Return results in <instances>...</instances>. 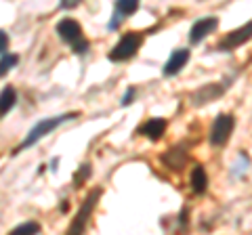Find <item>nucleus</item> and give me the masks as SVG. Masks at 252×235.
<instances>
[{
	"instance_id": "f257e3e1",
	"label": "nucleus",
	"mask_w": 252,
	"mask_h": 235,
	"mask_svg": "<svg viewBox=\"0 0 252 235\" xmlns=\"http://www.w3.org/2000/svg\"><path fill=\"white\" fill-rule=\"evenodd\" d=\"M78 114H63V116H57V118H46V120H42V122H38L34 128L30 130V135L23 139V143L17 147V149H15V153L17 151H21V149H26V147H32L34 143H38V141H40L42 137H46L49 135L51 130H55L57 126H61L63 122H67V120H74Z\"/></svg>"
},
{
	"instance_id": "f03ea898",
	"label": "nucleus",
	"mask_w": 252,
	"mask_h": 235,
	"mask_svg": "<svg viewBox=\"0 0 252 235\" xmlns=\"http://www.w3.org/2000/svg\"><path fill=\"white\" fill-rule=\"evenodd\" d=\"M141 42H143V36H141V34H137V32L124 34L120 40L116 42L114 49L109 51V59H112V61H126V59L135 57Z\"/></svg>"
},
{
	"instance_id": "7ed1b4c3",
	"label": "nucleus",
	"mask_w": 252,
	"mask_h": 235,
	"mask_svg": "<svg viewBox=\"0 0 252 235\" xmlns=\"http://www.w3.org/2000/svg\"><path fill=\"white\" fill-rule=\"evenodd\" d=\"M233 126H235L233 116H229V114H219L215 118V122H212V128H210V135H208L210 145H215V147L225 145L227 141H229V137H231Z\"/></svg>"
},
{
	"instance_id": "20e7f679",
	"label": "nucleus",
	"mask_w": 252,
	"mask_h": 235,
	"mask_svg": "<svg viewBox=\"0 0 252 235\" xmlns=\"http://www.w3.org/2000/svg\"><path fill=\"white\" fill-rule=\"evenodd\" d=\"M99 198H101V189H94V191H91L89 195H86V200H84V204H82L80 212L76 214V221L72 223V227H69V233H82V231L86 229L89 216H91V212L94 210V206H97Z\"/></svg>"
},
{
	"instance_id": "39448f33",
	"label": "nucleus",
	"mask_w": 252,
	"mask_h": 235,
	"mask_svg": "<svg viewBox=\"0 0 252 235\" xmlns=\"http://www.w3.org/2000/svg\"><path fill=\"white\" fill-rule=\"evenodd\" d=\"M250 38H252V21H248L246 26H242L238 29H233V32H229L227 36H223L219 40L217 49L219 51H233V49H238V46L246 44Z\"/></svg>"
},
{
	"instance_id": "423d86ee",
	"label": "nucleus",
	"mask_w": 252,
	"mask_h": 235,
	"mask_svg": "<svg viewBox=\"0 0 252 235\" xmlns=\"http://www.w3.org/2000/svg\"><path fill=\"white\" fill-rule=\"evenodd\" d=\"M217 26H219L217 17H204L200 21H195L191 26V32H189V42H191V44H200L210 32H215Z\"/></svg>"
},
{
	"instance_id": "0eeeda50",
	"label": "nucleus",
	"mask_w": 252,
	"mask_h": 235,
	"mask_svg": "<svg viewBox=\"0 0 252 235\" xmlns=\"http://www.w3.org/2000/svg\"><path fill=\"white\" fill-rule=\"evenodd\" d=\"M223 92H225V88L220 84H206V86H202L200 90L193 92L191 103L198 105V107L200 105H206V103H210V101L220 99V97H223Z\"/></svg>"
},
{
	"instance_id": "6e6552de",
	"label": "nucleus",
	"mask_w": 252,
	"mask_h": 235,
	"mask_svg": "<svg viewBox=\"0 0 252 235\" xmlns=\"http://www.w3.org/2000/svg\"><path fill=\"white\" fill-rule=\"evenodd\" d=\"M189 61V49H177L164 65V76H177Z\"/></svg>"
},
{
	"instance_id": "1a4fd4ad",
	"label": "nucleus",
	"mask_w": 252,
	"mask_h": 235,
	"mask_svg": "<svg viewBox=\"0 0 252 235\" xmlns=\"http://www.w3.org/2000/svg\"><path fill=\"white\" fill-rule=\"evenodd\" d=\"M57 32H59V36L63 38V40L72 44V42L82 38V26L76 19H63V21H59Z\"/></svg>"
},
{
	"instance_id": "9d476101",
	"label": "nucleus",
	"mask_w": 252,
	"mask_h": 235,
	"mask_svg": "<svg viewBox=\"0 0 252 235\" xmlns=\"http://www.w3.org/2000/svg\"><path fill=\"white\" fill-rule=\"evenodd\" d=\"M141 135H145L149 141H160L166 132V120H160V118H154V120H147L143 126L139 128Z\"/></svg>"
},
{
	"instance_id": "9b49d317",
	"label": "nucleus",
	"mask_w": 252,
	"mask_h": 235,
	"mask_svg": "<svg viewBox=\"0 0 252 235\" xmlns=\"http://www.w3.org/2000/svg\"><path fill=\"white\" fill-rule=\"evenodd\" d=\"M162 160L172 170H183L187 164V153H185V149H181V147H170V149L162 155Z\"/></svg>"
},
{
	"instance_id": "f8f14e48",
	"label": "nucleus",
	"mask_w": 252,
	"mask_h": 235,
	"mask_svg": "<svg viewBox=\"0 0 252 235\" xmlns=\"http://www.w3.org/2000/svg\"><path fill=\"white\" fill-rule=\"evenodd\" d=\"M15 103H17V92H15L13 86L2 88V92H0V118L9 114L11 109L15 107Z\"/></svg>"
},
{
	"instance_id": "ddd939ff",
	"label": "nucleus",
	"mask_w": 252,
	"mask_h": 235,
	"mask_svg": "<svg viewBox=\"0 0 252 235\" xmlns=\"http://www.w3.org/2000/svg\"><path fill=\"white\" fill-rule=\"evenodd\" d=\"M208 187V176H206V170L202 166H195L191 172V189L193 193H204Z\"/></svg>"
},
{
	"instance_id": "4468645a",
	"label": "nucleus",
	"mask_w": 252,
	"mask_h": 235,
	"mask_svg": "<svg viewBox=\"0 0 252 235\" xmlns=\"http://www.w3.org/2000/svg\"><path fill=\"white\" fill-rule=\"evenodd\" d=\"M139 9V0H118L116 2V13H120L122 17H128Z\"/></svg>"
},
{
	"instance_id": "2eb2a0df",
	"label": "nucleus",
	"mask_w": 252,
	"mask_h": 235,
	"mask_svg": "<svg viewBox=\"0 0 252 235\" xmlns=\"http://www.w3.org/2000/svg\"><path fill=\"white\" fill-rule=\"evenodd\" d=\"M17 61H19L17 55H4V57L0 59V76H4L9 69H13L17 65Z\"/></svg>"
},
{
	"instance_id": "dca6fc26",
	"label": "nucleus",
	"mask_w": 252,
	"mask_h": 235,
	"mask_svg": "<svg viewBox=\"0 0 252 235\" xmlns=\"http://www.w3.org/2000/svg\"><path fill=\"white\" fill-rule=\"evenodd\" d=\"M21 233H40V225L38 223H23L19 227H15L11 235H21Z\"/></svg>"
},
{
	"instance_id": "f3484780",
	"label": "nucleus",
	"mask_w": 252,
	"mask_h": 235,
	"mask_svg": "<svg viewBox=\"0 0 252 235\" xmlns=\"http://www.w3.org/2000/svg\"><path fill=\"white\" fill-rule=\"evenodd\" d=\"M89 175H91V166H89V164H84V166L80 168V172H78V175L74 176V185L80 187V185L86 181V178H89Z\"/></svg>"
},
{
	"instance_id": "a211bd4d",
	"label": "nucleus",
	"mask_w": 252,
	"mask_h": 235,
	"mask_svg": "<svg viewBox=\"0 0 252 235\" xmlns=\"http://www.w3.org/2000/svg\"><path fill=\"white\" fill-rule=\"evenodd\" d=\"M72 51H74V53H78V55H84L86 51H89V42H86L84 38H80V40L72 42Z\"/></svg>"
},
{
	"instance_id": "6ab92c4d",
	"label": "nucleus",
	"mask_w": 252,
	"mask_h": 235,
	"mask_svg": "<svg viewBox=\"0 0 252 235\" xmlns=\"http://www.w3.org/2000/svg\"><path fill=\"white\" fill-rule=\"evenodd\" d=\"M6 46H9V36H6L2 29H0V53H4Z\"/></svg>"
},
{
	"instance_id": "aec40b11",
	"label": "nucleus",
	"mask_w": 252,
	"mask_h": 235,
	"mask_svg": "<svg viewBox=\"0 0 252 235\" xmlns=\"http://www.w3.org/2000/svg\"><path fill=\"white\" fill-rule=\"evenodd\" d=\"M82 0H61V6L63 9H74L76 4H80Z\"/></svg>"
},
{
	"instance_id": "412c9836",
	"label": "nucleus",
	"mask_w": 252,
	"mask_h": 235,
	"mask_svg": "<svg viewBox=\"0 0 252 235\" xmlns=\"http://www.w3.org/2000/svg\"><path fill=\"white\" fill-rule=\"evenodd\" d=\"M132 97H135V88H128V92H126L124 99H122V105H128V103H132Z\"/></svg>"
}]
</instances>
